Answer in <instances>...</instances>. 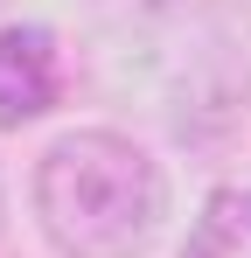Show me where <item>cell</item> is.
I'll return each instance as SVG.
<instances>
[{
	"label": "cell",
	"mask_w": 251,
	"mask_h": 258,
	"mask_svg": "<svg viewBox=\"0 0 251 258\" xmlns=\"http://www.w3.org/2000/svg\"><path fill=\"white\" fill-rule=\"evenodd\" d=\"M181 258H251V188H216Z\"/></svg>",
	"instance_id": "277c9868"
},
{
	"label": "cell",
	"mask_w": 251,
	"mask_h": 258,
	"mask_svg": "<svg viewBox=\"0 0 251 258\" xmlns=\"http://www.w3.org/2000/svg\"><path fill=\"white\" fill-rule=\"evenodd\" d=\"M56 105V42L42 28L0 35V126H28Z\"/></svg>",
	"instance_id": "3957f363"
},
{
	"label": "cell",
	"mask_w": 251,
	"mask_h": 258,
	"mask_svg": "<svg viewBox=\"0 0 251 258\" xmlns=\"http://www.w3.org/2000/svg\"><path fill=\"white\" fill-rule=\"evenodd\" d=\"M35 216L63 258H133L167 216V174L126 133H63L35 161Z\"/></svg>",
	"instance_id": "6da1fadb"
},
{
	"label": "cell",
	"mask_w": 251,
	"mask_h": 258,
	"mask_svg": "<svg viewBox=\"0 0 251 258\" xmlns=\"http://www.w3.org/2000/svg\"><path fill=\"white\" fill-rule=\"evenodd\" d=\"M133 28V77L161 91V112H230L251 91V28L216 0H154Z\"/></svg>",
	"instance_id": "7a4b0ae2"
}]
</instances>
